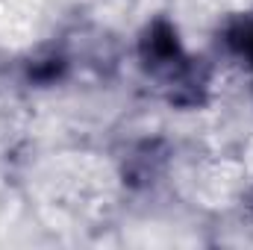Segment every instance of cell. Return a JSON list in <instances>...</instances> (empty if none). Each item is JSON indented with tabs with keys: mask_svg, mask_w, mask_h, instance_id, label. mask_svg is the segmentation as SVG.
I'll list each match as a JSON object with an SVG mask.
<instances>
[{
	"mask_svg": "<svg viewBox=\"0 0 253 250\" xmlns=\"http://www.w3.org/2000/svg\"><path fill=\"white\" fill-rule=\"evenodd\" d=\"M144 59H150L153 65H174L180 62V44H177V36L174 30L165 24V21H156L144 39Z\"/></svg>",
	"mask_w": 253,
	"mask_h": 250,
	"instance_id": "1",
	"label": "cell"
}]
</instances>
